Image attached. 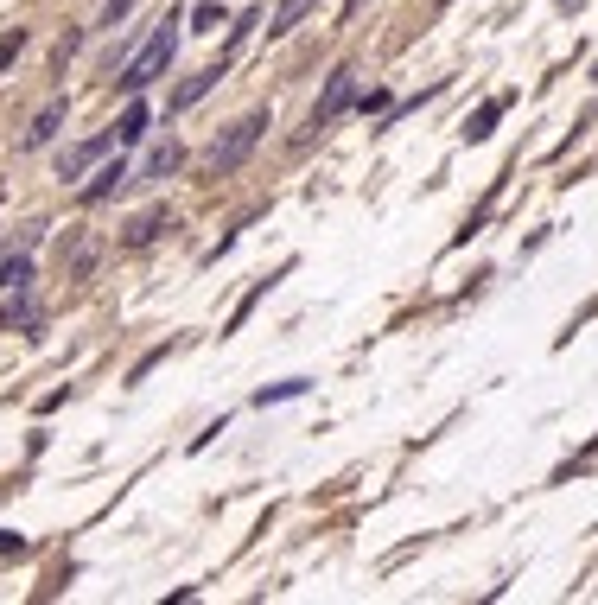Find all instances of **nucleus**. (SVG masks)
Masks as SVG:
<instances>
[{
	"label": "nucleus",
	"mask_w": 598,
	"mask_h": 605,
	"mask_svg": "<svg viewBox=\"0 0 598 605\" xmlns=\"http://www.w3.org/2000/svg\"><path fill=\"white\" fill-rule=\"evenodd\" d=\"M160 230H172V223H166V217H140V223H134V230H128V242H153V236H160Z\"/></svg>",
	"instance_id": "12"
},
{
	"label": "nucleus",
	"mask_w": 598,
	"mask_h": 605,
	"mask_svg": "<svg viewBox=\"0 0 598 605\" xmlns=\"http://www.w3.org/2000/svg\"><path fill=\"white\" fill-rule=\"evenodd\" d=\"M109 147H115V134H96V141L70 147L64 160H58V179H83V172H90V166H96V160H102V153H109Z\"/></svg>",
	"instance_id": "4"
},
{
	"label": "nucleus",
	"mask_w": 598,
	"mask_h": 605,
	"mask_svg": "<svg viewBox=\"0 0 598 605\" xmlns=\"http://www.w3.org/2000/svg\"><path fill=\"white\" fill-rule=\"evenodd\" d=\"M128 7H134V0H109V7H102V26H121V20H128Z\"/></svg>",
	"instance_id": "15"
},
{
	"label": "nucleus",
	"mask_w": 598,
	"mask_h": 605,
	"mask_svg": "<svg viewBox=\"0 0 598 605\" xmlns=\"http://www.w3.org/2000/svg\"><path fill=\"white\" fill-rule=\"evenodd\" d=\"M58 121H64V96H58V102H45V109L32 115V128H26V147H45L51 134H58Z\"/></svg>",
	"instance_id": "5"
},
{
	"label": "nucleus",
	"mask_w": 598,
	"mask_h": 605,
	"mask_svg": "<svg viewBox=\"0 0 598 605\" xmlns=\"http://www.w3.org/2000/svg\"><path fill=\"white\" fill-rule=\"evenodd\" d=\"M20 51H26V32H20V26H13V32H7V39H0V71H7V64H13V58H20Z\"/></svg>",
	"instance_id": "13"
},
{
	"label": "nucleus",
	"mask_w": 598,
	"mask_h": 605,
	"mask_svg": "<svg viewBox=\"0 0 598 605\" xmlns=\"http://www.w3.org/2000/svg\"><path fill=\"white\" fill-rule=\"evenodd\" d=\"M172 51H179V20H166L160 32H153V39H147V51H140V58L128 64V71H121L115 83H121V90H128V96H140V90H147V83L153 77H166V64H172Z\"/></svg>",
	"instance_id": "1"
},
{
	"label": "nucleus",
	"mask_w": 598,
	"mask_h": 605,
	"mask_svg": "<svg viewBox=\"0 0 598 605\" xmlns=\"http://www.w3.org/2000/svg\"><path fill=\"white\" fill-rule=\"evenodd\" d=\"M350 96H357V71H331V83H325V96H319V109H312V128H325V121H338L344 109H350Z\"/></svg>",
	"instance_id": "3"
},
{
	"label": "nucleus",
	"mask_w": 598,
	"mask_h": 605,
	"mask_svg": "<svg viewBox=\"0 0 598 605\" xmlns=\"http://www.w3.org/2000/svg\"><path fill=\"white\" fill-rule=\"evenodd\" d=\"M210 83H217V71H198V77H185L179 90H172V109H191L198 96H210Z\"/></svg>",
	"instance_id": "9"
},
{
	"label": "nucleus",
	"mask_w": 598,
	"mask_h": 605,
	"mask_svg": "<svg viewBox=\"0 0 598 605\" xmlns=\"http://www.w3.org/2000/svg\"><path fill=\"white\" fill-rule=\"evenodd\" d=\"M7 325H39V306H32V300H13V306H7Z\"/></svg>",
	"instance_id": "14"
},
{
	"label": "nucleus",
	"mask_w": 598,
	"mask_h": 605,
	"mask_svg": "<svg viewBox=\"0 0 598 605\" xmlns=\"http://www.w3.org/2000/svg\"><path fill=\"white\" fill-rule=\"evenodd\" d=\"M261 128H268V115H242L230 134H223V147H210V172H236L242 153L261 141Z\"/></svg>",
	"instance_id": "2"
},
{
	"label": "nucleus",
	"mask_w": 598,
	"mask_h": 605,
	"mask_svg": "<svg viewBox=\"0 0 598 605\" xmlns=\"http://www.w3.org/2000/svg\"><path fill=\"white\" fill-rule=\"evenodd\" d=\"M147 121H153V115H147V102H134V109H128V115H121V128H115V141H121V147H134V141H140V134H147Z\"/></svg>",
	"instance_id": "10"
},
{
	"label": "nucleus",
	"mask_w": 598,
	"mask_h": 605,
	"mask_svg": "<svg viewBox=\"0 0 598 605\" xmlns=\"http://www.w3.org/2000/svg\"><path fill=\"white\" fill-rule=\"evenodd\" d=\"M32 287V262L26 255H0V293H26Z\"/></svg>",
	"instance_id": "7"
},
{
	"label": "nucleus",
	"mask_w": 598,
	"mask_h": 605,
	"mask_svg": "<svg viewBox=\"0 0 598 605\" xmlns=\"http://www.w3.org/2000/svg\"><path fill=\"white\" fill-rule=\"evenodd\" d=\"M179 160H185V153H179V141L153 147V153H147V166H140V179H172V172H179Z\"/></svg>",
	"instance_id": "6"
},
{
	"label": "nucleus",
	"mask_w": 598,
	"mask_h": 605,
	"mask_svg": "<svg viewBox=\"0 0 598 605\" xmlns=\"http://www.w3.org/2000/svg\"><path fill=\"white\" fill-rule=\"evenodd\" d=\"M306 13H312V0H280V7H274V20H268V32L280 39V32H293L299 20H306Z\"/></svg>",
	"instance_id": "8"
},
{
	"label": "nucleus",
	"mask_w": 598,
	"mask_h": 605,
	"mask_svg": "<svg viewBox=\"0 0 598 605\" xmlns=\"http://www.w3.org/2000/svg\"><path fill=\"white\" fill-rule=\"evenodd\" d=\"M121 179H128V166H121V160H115V166H102L96 179L83 185V198H109V192H121Z\"/></svg>",
	"instance_id": "11"
}]
</instances>
